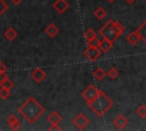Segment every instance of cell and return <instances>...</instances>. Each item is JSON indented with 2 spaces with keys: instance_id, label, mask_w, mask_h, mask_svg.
Here are the masks:
<instances>
[{
  "instance_id": "obj_1",
  "label": "cell",
  "mask_w": 146,
  "mask_h": 131,
  "mask_svg": "<svg viewBox=\"0 0 146 131\" xmlns=\"http://www.w3.org/2000/svg\"><path fill=\"white\" fill-rule=\"evenodd\" d=\"M18 113L29 122L34 123L38 121V118L44 113L43 106L33 97H29L19 107Z\"/></svg>"
},
{
  "instance_id": "obj_2",
  "label": "cell",
  "mask_w": 146,
  "mask_h": 131,
  "mask_svg": "<svg viewBox=\"0 0 146 131\" xmlns=\"http://www.w3.org/2000/svg\"><path fill=\"white\" fill-rule=\"evenodd\" d=\"M123 32H124V27L121 25V23L113 19L107 21L99 30V34L112 42H115L122 35Z\"/></svg>"
},
{
  "instance_id": "obj_3",
  "label": "cell",
  "mask_w": 146,
  "mask_h": 131,
  "mask_svg": "<svg viewBox=\"0 0 146 131\" xmlns=\"http://www.w3.org/2000/svg\"><path fill=\"white\" fill-rule=\"evenodd\" d=\"M88 106L98 117H102L113 106V101H112V99L105 92L99 90L98 96L91 103H89Z\"/></svg>"
},
{
  "instance_id": "obj_4",
  "label": "cell",
  "mask_w": 146,
  "mask_h": 131,
  "mask_svg": "<svg viewBox=\"0 0 146 131\" xmlns=\"http://www.w3.org/2000/svg\"><path fill=\"white\" fill-rule=\"evenodd\" d=\"M98 93H99V90L94 85V84H90V85H88L83 91H82V97L84 98V100L87 101V105L89 104V103H91L97 96H98Z\"/></svg>"
},
{
  "instance_id": "obj_5",
  "label": "cell",
  "mask_w": 146,
  "mask_h": 131,
  "mask_svg": "<svg viewBox=\"0 0 146 131\" xmlns=\"http://www.w3.org/2000/svg\"><path fill=\"white\" fill-rule=\"evenodd\" d=\"M100 54H102V50H100L99 47H88L84 50V52H83V55L90 62H95L96 59H98L99 56H100Z\"/></svg>"
},
{
  "instance_id": "obj_6",
  "label": "cell",
  "mask_w": 146,
  "mask_h": 131,
  "mask_svg": "<svg viewBox=\"0 0 146 131\" xmlns=\"http://www.w3.org/2000/svg\"><path fill=\"white\" fill-rule=\"evenodd\" d=\"M88 123H89V120H88L82 113L78 114V115L73 118V124H74V126L78 128L79 130H83V129L88 125Z\"/></svg>"
},
{
  "instance_id": "obj_7",
  "label": "cell",
  "mask_w": 146,
  "mask_h": 131,
  "mask_svg": "<svg viewBox=\"0 0 146 131\" xmlns=\"http://www.w3.org/2000/svg\"><path fill=\"white\" fill-rule=\"evenodd\" d=\"M52 8L58 14H63L70 8V5H68V2L66 0H55L54 3H52Z\"/></svg>"
},
{
  "instance_id": "obj_8",
  "label": "cell",
  "mask_w": 146,
  "mask_h": 131,
  "mask_svg": "<svg viewBox=\"0 0 146 131\" xmlns=\"http://www.w3.org/2000/svg\"><path fill=\"white\" fill-rule=\"evenodd\" d=\"M31 77L33 79V81L35 83H41L46 77H47V74L44 71H42L41 68H34L32 72H31Z\"/></svg>"
},
{
  "instance_id": "obj_9",
  "label": "cell",
  "mask_w": 146,
  "mask_h": 131,
  "mask_svg": "<svg viewBox=\"0 0 146 131\" xmlns=\"http://www.w3.org/2000/svg\"><path fill=\"white\" fill-rule=\"evenodd\" d=\"M6 122H7L8 126H9L11 130H14V131H16V130H18V129L21 128V121L18 120V117L16 116V114H10V115L7 117Z\"/></svg>"
},
{
  "instance_id": "obj_10",
  "label": "cell",
  "mask_w": 146,
  "mask_h": 131,
  "mask_svg": "<svg viewBox=\"0 0 146 131\" xmlns=\"http://www.w3.org/2000/svg\"><path fill=\"white\" fill-rule=\"evenodd\" d=\"M113 123H114V125H115L117 129H124V128L128 125L129 121H128V118H127L124 115L119 114V115L113 120Z\"/></svg>"
},
{
  "instance_id": "obj_11",
  "label": "cell",
  "mask_w": 146,
  "mask_h": 131,
  "mask_svg": "<svg viewBox=\"0 0 146 131\" xmlns=\"http://www.w3.org/2000/svg\"><path fill=\"white\" fill-rule=\"evenodd\" d=\"M62 115L57 112V110H52L50 112V114L47 116V121L50 123V124H59L62 122Z\"/></svg>"
},
{
  "instance_id": "obj_12",
  "label": "cell",
  "mask_w": 146,
  "mask_h": 131,
  "mask_svg": "<svg viewBox=\"0 0 146 131\" xmlns=\"http://www.w3.org/2000/svg\"><path fill=\"white\" fill-rule=\"evenodd\" d=\"M125 40H127V41H128V43H129V44H131V46H136V44H138V42L140 41V36H139V34H138L137 30H136V31H133V32H130V33L127 35Z\"/></svg>"
},
{
  "instance_id": "obj_13",
  "label": "cell",
  "mask_w": 146,
  "mask_h": 131,
  "mask_svg": "<svg viewBox=\"0 0 146 131\" xmlns=\"http://www.w3.org/2000/svg\"><path fill=\"white\" fill-rule=\"evenodd\" d=\"M44 32H46V34L49 36V38H55L57 34H58V32H59V30H58V27L55 25V24H49L46 28H44Z\"/></svg>"
},
{
  "instance_id": "obj_14",
  "label": "cell",
  "mask_w": 146,
  "mask_h": 131,
  "mask_svg": "<svg viewBox=\"0 0 146 131\" xmlns=\"http://www.w3.org/2000/svg\"><path fill=\"white\" fill-rule=\"evenodd\" d=\"M112 46H113V42L105 38H103V40L99 41V48H100L102 52H108L111 50Z\"/></svg>"
},
{
  "instance_id": "obj_15",
  "label": "cell",
  "mask_w": 146,
  "mask_h": 131,
  "mask_svg": "<svg viewBox=\"0 0 146 131\" xmlns=\"http://www.w3.org/2000/svg\"><path fill=\"white\" fill-rule=\"evenodd\" d=\"M18 35L17 31L14 27H8L5 32H3V36L8 40V41H14V39H16Z\"/></svg>"
},
{
  "instance_id": "obj_16",
  "label": "cell",
  "mask_w": 146,
  "mask_h": 131,
  "mask_svg": "<svg viewBox=\"0 0 146 131\" xmlns=\"http://www.w3.org/2000/svg\"><path fill=\"white\" fill-rule=\"evenodd\" d=\"M137 32H138V34L140 36V40L146 43V21H144L140 24V26L137 28Z\"/></svg>"
},
{
  "instance_id": "obj_17",
  "label": "cell",
  "mask_w": 146,
  "mask_h": 131,
  "mask_svg": "<svg viewBox=\"0 0 146 131\" xmlns=\"http://www.w3.org/2000/svg\"><path fill=\"white\" fill-rule=\"evenodd\" d=\"M94 16H95L97 19L103 21V19L107 16V11H106L104 8H102V7H98V8H96V10L94 11Z\"/></svg>"
},
{
  "instance_id": "obj_18",
  "label": "cell",
  "mask_w": 146,
  "mask_h": 131,
  "mask_svg": "<svg viewBox=\"0 0 146 131\" xmlns=\"http://www.w3.org/2000/svg\"><path fill=\"white\" fill-rule=\"evenodd\" d=\"M105 75H106V73H105V71H104L103 68L96 67V68L94 69V77H95L97 81H102V80L105 77Z\"/></svg>"
},
{
  "instance_id": "obj_19",
  "label": "cell",
  "mask_w": 146,
  "mask_h": 131,
  "mask_svg": "<svg viewBox=\"0 0 146 131\" xmlns=\"http://www.w3.org/2000/svg\"><path fill=\"white\" fill-rule=\"evenodd\" d=\"M106 75H107L110 79L114 80V79L119 77V75H120V72H119V69H117V68H115V67H111V68L108 69V72L106 73Z\"/></svg>"
},
{
  "instance_id": "obj_20",
  "label": "cell",
  "mask_w": 146,
  "mask_h": 131,
  "mask_svg": "<svg viewBox=\"0 0 146 131\" xmlns=\"http://www.w3.org/2000/svg\"><path fill=\"white\" fill-rule=\"evenodd\" d=\"M96 36H97V33H96V31L94 28H87L84 31V38H86L87 41L88 40H91V39H94Z\"/></svg>"
},
{
  "instance_id": "obj_21",
  "label": "cell",
  "mask_w": 146,
  "mask_h": 131,
  "mask_svg": "<svg viewBox=\"0 0 146 131\" xmlns=\"http://www.w3.org/2000/svg\"><path fill=\"white\" fill-rule=\"evenodd\" d=\"M136 113H137V115H138L139 117H141V118L146 117V105H144V104L139 105V106L137 107V109H136Z\"/></svg>"
},
{
  "instance_id": "obj_22",
  "label": "cell",
  "mask_w": 146,
  "mask_h": 131,
  "mask_svg": "<svg viewBox=\"0 0 146 131\" xmlns=\"http://www.w3.org/2000/svg\"><path fill=\"white\" fill-rule=\"evenodd\" d=\"M9 96H10V90L7 89V88L1 87V88H0V98L5 100V99H8Z\"/></svg>"
},
{
  "instance_id": "obj_23",
  "label": "cell",
  "mask_w": 146,
  "mask_h": 131,
  "mask_svg": "<svg viewBox=\"0 0 146 131\" xmlns=\"http://www.w3.org/2000/svg\"><path fill=\"white\" fill-rule=\"evenodd\" d=\"M0 87L7 88V89H9V90H10V89H13V88H14V82H13L10 79H8V77H7V79H6V80L0 84Z\"/></svg>"
},
{
  "instance_id": "obj_24",
  "label": "cell",
  "mask_w": 146,
  "mask_h": 131,
  "mask_svg": "<svg viewBox=\"0 0 146 131\" xmlns=\"http://www.w3.org/2000/svg\"><path fill=\"white\" fill-rule=\"evenodd\" d=\"M8 5H7V2H5L3 0H0V17L8 10Z\"/></svg>"
},
{
  "instance_id": "obj_25",
  "label": "cell",
  "mask_w": 146,
  "mask_h": 131,
  "mask_svg": "<svg viewBox=\"0 0 146 131\" xmlns=\"http://www.w3.org/2000/svg\"><path fill=\"white\" fill-rule=\"evenodd\" d=\"M87 43H88V47H99V40L97 39V36L91 40H88Z\"/></svg>"
},
{
  "instance_id": "obj_26",
  "label": "cell",
  "mask_w": 146,
  "mask_h": 131,
  "mask_svg": "<svg viewBox=\"0 0 146 131\" xmlns=\"http://www.w3.org/2000/svg\"><path fill=\"white\" fill-rule=\"evenodd\" d=\"M54 130H56V131H60L62 128L59 126V124H51L50 128H49V131H54Z\"/></svg>"
},
{
  "instance_id": "obj_27",
  "label": "cell",
  "mask_w": 146,
  "mask_h": 131,
  "mask_svg": "<svg viewBox=\"0 0 146 131\" xmlns=\"http://www.w3.org/2000/svg\"><path fill=\"white\" fill-rule=\"evenodd\" d=\"M8 76H7V74H6V72H0V84L7 79Z\"/></svg>"
},
{
  "instance_id": "obj_28",
  "label": "cell",
  "mask_w": 146,
  "mask_h": 131,
  "mask_svg": "<svg viewBox=\"0 0 146 131\" xmlns=\"http://www.w3.org/2000/svg\"><path fill=\"white\" fill-rule=\"evenodd\" d=\"M6 68H7L6 65L0 60V72H6Z\"/></svg>"
},
{
  "instance_id": "obj_29",
  "label": "cell",
  "mask_w": 146,
  "mask_h": 131,
  "mask_svg": "<svg viewBox=\"0 0 146 131\" xmlns=\"http://www.w3.org/2000/svg\"><path fill=\"white\" fill-rule=\"evenodd\" d=\"M22 1H23V0H10V2L14 3V5H19Z\"/></svg>"
},
{
  "instance_id": "obj_30",
  "label": "cell",
  "mask_w": 146,
  "mask_h": 131,
  "mask_svg": "<svg viewBox=\"0 0 146 131\" xmlns=\"http://www.w3.org/2000/svg\"><path fill=\"white\" fill-rule=\"evenodd\" d=\"M124 1H125L128 5H133V3H135L137 0H124Z\"/></svg>"
},
{
  "instance_id": "obj_31",
  "label": "cell",
  "mask_w": 146,
  "mask_h": 131,
  "mask_svg": "<svg viewBox=\"0 0 146 131\" xmlns=\"http://www.w3.org/2000/svg\"><path fill=\"white\" fill-rule=\"evenodd\" d=\"M107 1H108V2H114L115 0H107Z\"/></svg>"
},
{
  "instance_id": "obj_32",
  "label": "cell",
  "mask_w": 146,
  "mask_h": 131,
  "mask_svg": "<svg viewBox=\"0 0 146 131\" xmlns=\"http://www.w3.org/2000/svg\"><path fill=\"white\" fill-rule=\"evenodd\" d=\"M144 1H145V2H146V0H144Z\"/></svg>"
}]
</instances>
